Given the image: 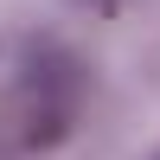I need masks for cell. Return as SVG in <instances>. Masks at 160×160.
I'll list each match as a JSON object with an SVG mask.
<instances>
[{"label": "cell", "mask_w": 160, "mask_h": 160, "mask_svg": "<svg viewBox=\"0 0 160 160\" xmlns=\"http://www.w3.org/2000/svg\"><path fill=\"white\" fill-rule=\"evenodd\" d=\"M77 102H83V58L64 45H32L19 64V83L7 102V141L13 148H58L77 122Z\"/></svg>", "instance_id": "6da1fadb"}, {"label": "cell", "mask_w": 160, "mask_h": 160, "mask_svg": "<svg viewBox=\"0 0 160 160\" xmlns=\"http://www.w3.org/2000/svg\"><path fill=\"white\" fill-rule=\"evenodd\" d=\"M90 7H115V0H90Z\"/></svg>", "instance_id": "7a4b0ae2"}]
</instances>
